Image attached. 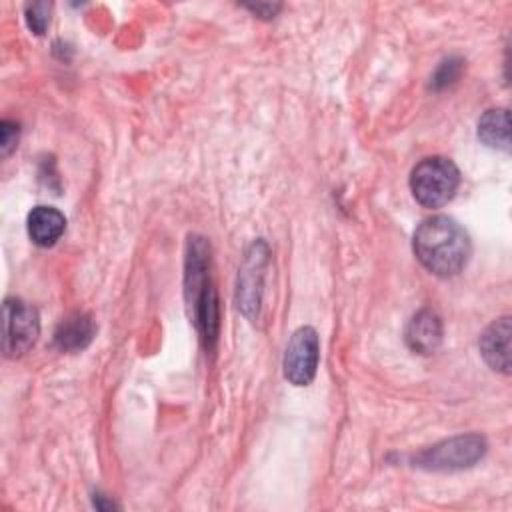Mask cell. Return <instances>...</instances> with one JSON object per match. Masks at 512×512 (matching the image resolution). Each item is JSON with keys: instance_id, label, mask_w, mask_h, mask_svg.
Listing matches in <instances>:
<instances>
[{"instance_id": "obj_1", "label": "cell", "mask_w": 512, "mask_h": 512, "mask_svg": "<svg viewBox=\"0 0 512 512\" xmlns=\"http://www.w3.org/2000/svg\"><path fill=\"white\" fill-rule=\"evenodd\" d=\"M414 254L436 276L458 274L470 258V238L450 216L426 218L414 232Z\"/></svg>"}, {"instance_id": "obj_2", "label": "cell", "mask_w": 512, "mask_h": 512, "mask_svg": "<svg viewBox=\"0 0 512 512\" xmlns=\"http://www.w3.org/2000/svg\"><path fill=\"white\" fill-rule=\"evenodd\" d=\"M208 248L202 238H190L186 254V294L194 308V320L208 346L218 334V300L208 276Z\"/></svg>"}, {"instance_id": "obj_3", "label": "cell", "mask_w": 512, "mask_h": 512, "mask_svg": "<svg viewBox=\"0 0 512 512\" xmlns=\"http://www.w3.org/2000/svg\"><path fill=\"white\" fill-rule=\"evenodd\" d=\"M460 184V172L450 158L430 156L418 162L410 174V190L424 208H440L452 200Z\"/></svg>"}, {"instance_id": "obj_4", "label": "cell", "mask_w": 512, "mask_h": 512, "mask_svg": "<svg viewBox=\"0 0 512 512\" xmlns=\"http://www.w3.org/2000/svg\"><path fill=\"white\" fill-rule=\"evenodd\" d=\"M486 452V440L478 434H464L442 440L414 458L426 470H460L476 464Z\"/></svg>"}, {"instance_id": "obj_5", "label": "cell", "mask_w": 512, "mask_h": 512, "mask_svg": "<svg viewBox=\"0 0 512 512\" xmlns=\"http://www.w3.org/2000/svg\"><path fill=\"white\" fill-rule=\"evenodd\" d=\"M40 332L38 312L22 300L8 298L4 302V338L2 348L8 358L28 352Z\"/></svg>"}, {"instance_id": "obj_6", "label": "cell", "mask_w": 512, "mask_h": 512, "mask_svg": "<svg viewBox=\"0 0 512 512\" xmlns=\"http://www.w3.org/2000/svg\"><path fill=\"white\" fill-rule=\"evenodd\" d=\"M320 360V342L312 326L298 328L284 350V376L294 386H308L318 368Z\"/></svg>"}, {"instance_id": "obj_7", "label": "cell", "mask_w": 512, "mask_h": 512, "mask_svg": "<svg viewBox=\"0 0 512 512\" xmlns=\"http://www.w3.org/2000/svg\"><path fill=\"white\" fill-rule=\"evenodd\" d=\"M266 256H268V250H266L264 242L252 244L250 252L246 254L240 276H238L236 302H238V308L250 318H254V314L258 312V306H260L264 268H266V260H268Z\"/></svg>"}, {"instance_id": "obj_8", "label": "cell", "mask_w": 512, "mask_h": 512, "mask_svg": "<svg viewBox=\"0 0 512 512\" xmlns=\"http://www.w3.org/2000/svg\"><path fill=\"white\" fill-rule=\"evenodd\" d=\"M480 352L492 370L510 372V318L494 320L480 336Z\"/></svg>"}, {"instance_id": "obj_9", "label": "cell", "mask_w": 512, "mask_h": 512, "mask_svg": "<svg viewBox=\"0 0 512 512\" xmlns=\"http://www.w3.org/2000/svg\"><path fill=\"white\" fill-rule=\"evenodd\" d=\"M442 342V322L436 312L420 310L406 328V344L418 354H432Z\"/></svg>"}, {"instance_id": "obj_10", "label": "cell", "mask_w": 512, "mask_h": 512, "mask_svg": "<svg viewBox=\"0 0 512 512\" xmlns=\"http://www.w3.org/2000/svg\"><path fill=\"white\" fill-rule=\"evenodd\" d=\"M28 234L38 246H52L66 228V218L52 206H36L28 214Z\"/></svg>"}, {"instance_id": "obj_11", "label": "cell", "mask_w": 512, "mask_h": 512, "mask_svg": "<svg viewBox=\"0 0 512 512\" xmlns=\"http://www.w3.org/2000/svg\"><path fill=\"white\" fill-rule=\"evenodd\" d=\"M92 336H94V324H92L90 316L78 312L58 324V328L54 332V344L60 350L74 352V350L86 348L90 344Z\"/></svg>"}, {"instance_id": "obj_12", "label": "cell", "mask_w": 512, "mask_h": 512, "mask_svg": "<svg viewBox=\"0 0 512 512\" xmlns=\"http://www.w3.org/2000/svg\"><path fill=\"white\" fill-rule=\"evenodd\" d=\"M478 138L490 146L508 152L510 150V122L508 110L494 108L486 110L478 120Z\"/></svg>"}, {"instance_id": "obj_13", "label": "cell", "mask_w": 512, "mask_h": 512, "mask_svg": "<svg viewBox=\"0 0 512 512\" xmlns=\"http://www.w3.org/2000/svg\"><path fill=\"white\" fill-rule=\"evenodd\" d=\"M460 72H462V60L450 58V60L442 62L440 68L434 72L430 86L434 90H444V88H448L450 84H454L460 78Z\"/></svg>"}, {"instance_id": "obj_14", "label": "cell", "mask_w": 512, "mask_h": 512, "mask_svg": "<svg viewBox=\"0 0 512 512\" xmlns=\"http://www.w3.org/2000/svg\"><path fill=\"white\" fill-rule=\"evenodd\" d=\"M26 20H28V26L36 32V34H42L48 26V20H50V4L46 2H36L32 6H28L26 10Z\"/></svg>"}, {"instance_id": "obj_15", "label": "cell", "mask_w": 512, "mask_h": 512, "mask_svg": "<svg viewBox=\"0 0 512 512\" xmlns=\"http://www.w3.org/2000/svg\"><path fill=\"white\" fill-rule=\"evenodd\" d=\"M16 142H18V126L14 122L4 120L0 124V150H2V156H8L16 148Z\"/></svg>"}]
</instances>
